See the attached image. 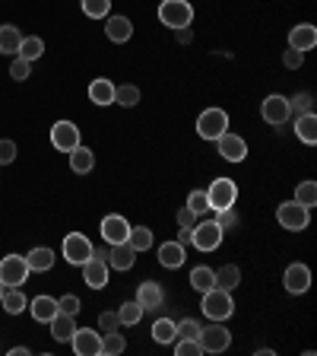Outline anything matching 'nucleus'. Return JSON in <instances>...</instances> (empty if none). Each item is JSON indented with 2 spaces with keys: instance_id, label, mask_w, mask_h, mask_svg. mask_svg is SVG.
Returning <instances> with one entry per match:
<instances>
[{
  "instance_id": "nucleus-1",
  "label": "nucleus",
  "mask_w": 317,
  "mask_h": 356,
  "mask_svg": "<svg viewBox=\"0 0 317 356\" xmlns=\"http://www.w3.org/2000/svg\"><path fill=\"white\" fill-rule=\"evenodd\" d=\"M203 315H207L209 321H229L232 315H235V302H232V293L229 289H207L203 293Z\"/></svg>"
},
{
  "instance_id": "nucleus-2",
  "label": "nucleus",
  "mask_w": 317,
  "mask_h": 356,
  "mask_svg": "<svg viewBox=\"0 0 317 356\" xmlns=\"http://www.w3.org/2000/svg\"><path fill=\"white\" fill-rule=\"evenodd\" d=\"M159 22L169 26L171 32L175 29H187L194 22V7L187 0H162L159 3Z\"/></svg>"
},
{
  "instance_id": "nucleus-3",
  "label": "nucleus",
  "mask_w": 317,
  "mask_h": 356,
  "mask_svg": "<svg viewBox=\"0 0 317 356\" xmlns=\"http://www.w3.org/2000/svg\"><path fill=\"white\" fill-rule=\"evenodd\" d=\"M222 236H225V229L216 220H197V226L191 229V245L197 252H216L222 245Z\"/></svg>"
},
{
  "instance_id": "nucleus-4",
  "label": "nucleus",
  "mask_w": 317,
  "mask_h": 356,
  "mask_svg": "<svg viewBox=\"0 0 317 356\" xmlns=\"http://www.w3.org/2000/svg\"><path fill=\"white\" fill-rule=\"evenodd\" d=\"M225 131H229V111H225V108H207V111H200L197 134L203 137V140H219Z\"/></svg>"
},
{
  "instance_id": "nucleus-5",
  "label": "nucleus",
  "mask_w": 317,
  "mask_h": 356,
  "mask_svg": "<svg viewBox=\"0 0 317 356\" xmlns=\"http://www.w3.org/2000/svg\"><path fill=\"white\" fill-rule=\"evenodd\" d=\"M276 220H280L282 229H289V232H302V229H308L311 210H308V207H302L298 200H286V204H280V207H276Z\"/></svg>"
},
{
  "instance_id": "nucleus-6",
  "label": "nucleus",
  "mask_w": 317,
  "mask_h": 356,
  "mask_svg": "<svg viewBox=\"0 0 317 356\" xmlns=\"http://www.w3.org/2000/svg\"><path fill=\"white\" fill-rule=\"evenodd\" d=\"M200 347H203V353H222V350L232 347V331L222 321H213V325L200 327Z\"/></svg>"
},
{
  "instance_id": "nucleus-7",
  "label": "nucleus",
  "mask_w": 317,
  "mask_h": 356,
  "mask_svg": "<svg viewBox=\"0 0 317 356\" xmlns=\"http://www.w3.org/2000/svg\"><path fill=\"white\" fill-rule=\"evenodd\" d=\"M207 197H209V210H225V207H235L238 200V185L232 178H213V185L207 188Z\"/></svg>"
},
{
  "instance_id": "nucleus-8",
  "label": "nucleus",
  "mask_w": 317,
  "mask_h": 356,
  "mask_svg": "<svg viewBox=\"0 0 317 356\" xmlns=\"http://www.w3.org/2000/svg\"><path fill=\"white\" fill-rule=\"evenodd\" d=\"M29 264H26V258H19V254H7V258H0V280H3V286H22V283L29 280Z\"/></svg>"
},
{
  "instance_id": "nucleus-9",
  "label": "nucleus",
  "mask_w": 317,
  "mask_h": 356,
  "mask_svg": "<svg viewBox=\"0 0 317 356\" xmlns=\"http://www.w3.org/2000/svg\"><path fill=\"white\" fill-rule=\"evenodd\" d=\"M260 115H264L266 124H273V127L286 124V121L292 118V111H289V99H286V96H280V92L266 96L264 102H260Z\"/></svg>"
},
{
  "instance_id": "nucleus-10",
  "label": "nucleus",
  "mask_w": 317,
  "mask_h": 356,
  "mask_svg": "<svg viewBox=\"0 0 317 356\" xmlns=\"http://www.w3.org/2000/svg\"><path fill=\"white\" fill-rule=\"evenodd\" d=\"M51 143H54V149H60V153H70L74 147H80V143H83L80 127H76L74 121H54Z\"/></svg>"
},
{
  "instance_id": "nucleus-11",
  "label": "nucleus",
  "mask_w": 317,
  "mask_h": 356,
  "mask_svg": "<svg viewBox=\"0 0 317 356\" xmlns=\"http://www.w3.org/2000/svg\"><path fill=\"white\" fill-rule=\"evenodd\" d=\"M64 258L67 264H86L89 258H92V242H89L83 232H70V236L64 238Z\"/></svg>"
},
{
  "instance_id": "nucleus-12",
  "label": "nucleus",
  "mask_w": 317,
  "mask_h": 356,
  "mask_svg": "<svg viewBox=\"0 0 317 356\" xmlns=\"http://www.w3.org/2000/svg\"><path fill=\"white\" fill-rule=\"evenodd\" d=\"M216 147H219V156L225 159V163H244L248 159V143H244V137H238V134L225 131L216 140Z\"/></svg>"
},
{
  "instance_id": "nucleus-13",
  "label": "nucleus",
  "mask_w": 317,
  "mask_h": 356,
  "mask_svg": "<svg viewBox=\"0 0 317 356\" xmlns=\"http://www.w3.org/2000/svg\"><path fill=\"white\" fill-rule=\"evenodd\" d=\"M137 302L143 305V312H159L165 305V289L159 280H143L137 286Z\"/></svg>"
},
{
  "instance_id": "nucleus-14",
  "label": "nucleus",
  "mask_w": 317,
  "mask_h": 356,
  "mask_svg": "<svg viewBox=\"0 0 317 356\" xmlns=\"http://www.w3.org/2000/svg\"><path fill=\"white\" fill-rule=\"evenodd\" d=\"M70 343H74L76 356L102 353V334H96V327H76L74 337H70Z\"/></svg>"
},
{
  "instance_id": "nucleus-15",
  "label": "nucleus",
  "mask_w": 317,
  "mask_h": 356,
  "mask_svg": "<svg viewBox=\"0 0 317 356\" xmlns=\"http://www.w3.org/2000/svg\"><path fill=\"white\" fill-rule=\"evenodd\" d=\"M282 283H286V289L292 293V296H302V293H308V289H311V270H308V264H289L286 274H282Z\"/></svg>"
},
{
  "instance_id": "nucleus-16",
  "label": "nucleus",
  "mask_w": 317,
  "mask_h": 356,
  "mask_svg": "<svg viewBox=\"0 0 317 356\" xmlns=\"http://www.w3.org/2000/svg\"><path fill=\"white\" fill-rule=\"evenodd\" d=\"M83 267V283L86 286H92V289H105V283H108V261H102V258H92L86 261V264H80Z\"/></svg>"
},
{
  "instance_id": "nucleus-17",
  "label": "nucleus",
  "mask_w": 317,
  "mask_h": 356,
  "mask_svg": "<svg viewBox=\"0 0 317 356\" xmlns=\"http://www.w3.org/2000/svg\"><path fill=\"white\" fill-rule=\"evenodd\" d=\"M127 232H130V222H127L121 213H108V216L102 220V238H105L108 245L127 242Z\"/></svg>"
},
{
  "instance_id": "nucleus-18",
  "label": "nucleus",
  "mask_w": 317,
  "mask_h": 356,
  "mask_svg": "<svg viewBox=\"0 0 317 356\" xmlns=\"http://www.w3.org/2000/svg\"><path fill=\"white\" fill-rule=\"evenodd\" d=\"M314 44H317V29L311 22L292 26V32H289V48H295V51H311Z\"/></svg>"
},
{
  "instance_id": "nucleus-19",
  "label": "nucleus",
  "mask_w": 317,
  "mask_h": 356,
  "mask_svg": "<svg viewBox=\"0 0 317 356\" xmlns=\"http://www.w3.org/2000/svg\"><path fill=\"white\" fill-rule=\"evenodd\" d=\"M105 35L111 38L114 44H124V42H130V35H133V22L127 19V16H105Z\"/></svg>"
},
{
  "instance_id": "nucleus-20",
  "label": "nucleus",
  "mask_w": 317,
  "mask_h": 356,
  "mask_svg": "<svg viewBox=\"0 0 317 356\" xmlns=\"http://www.w3.org/2000/svg\"><path fill=\"white\" fill-rule=\"evenodd\" d=\"M187 261V252L181 242H162L159 245V264L169 267V270H178V267Z\"/></svg>"
},
{
  "instance_id": "nucleus-21",
  "label": "nucleus",
  "mask_w": 317,
  "mask_h": 356,
  "mask_svg": "<svg viewBox=\"0 0 317 356\" xmlns=\"http://www.w3.org/2000/svg\"><path fill=\"white\" fill-rule=\"evenodd\" d=\"M133 264H137V252H133L127 242H118L108 248V267H114V270H130Z\"/></svg>"
},
{
  "instance_id": "nucleus-22",
  "label": "nucleus",
  "mask_w": 317,
  "mask_h": 356,
  "mask_svg": "<svg viewBox=\"0 0 317 356\" xmlns=\"http://www.w3.org/2000/svg\"><path fill=\"white\" fill-rule=\"evenodd\" d=\"M67 156H70V169H74L76 175H89V172L96 169V149L83 147V143L80 147H74Z\"/></svg>"
},
{
  "instance_id": "nucleus-23",
  "label": "nucleus",
  "mask_w": 317,
  "mask_h": 356,
  "mask_svg": "<svg viewBox=\"0 0 317 356\" xmlns=\"http://www.w3.org/2000/svg\"><path fill=\"white\" fill-rule=\"evenodd\" d=\"M48 327H51V337H54V341L70 343V337H74V331H76V321H74V315H67V312H58V315L48 321Z\"/></svg>"
},
{
  "instance_id": "nucleus-24",
  "label": "nucleus",
  "mask_w": 317,
  "mask_h": 356,
  "mask_svg": "<svg viewBox=\"0 0 317 356\" xmlns=\"http://www.w3.org/2000/svg\"><path fill=\"white\" fill-rule=\"evenodd\" d=\"M26 264H29L32 274H44V270L54 267V252L48 245H38V248H32V252L26 254Z\"/></svg>"
},
{
  "instance_id": "nucleus-25",
  "label": "nucleus",
  "mask_w": 317,
  "mask_h": 356,
  "mask_svg": "<svg viewBox=\"0 0 317 356\" xmlns=\"http://www.w3.org/2000/svg\"><path fill=\"white\" fill-rule=\"evenodd\" d=\"M89 102H96V105H114V83L105 80V76H98V80L89 83Z\"/></svg>"
},
{
  "instance_id": "nucleus-26",
  "label": "nucleus",
  "mask_w": 317,
  "mask_h": 356,
  "mask_svg": "<svg viewBox=\"0 0 317 356\" xmlns=\"http://www.w3.org/2000/svg\"><path fill=\"white\" fill-rule=\"evenodd\" d=\"M295 137L302 143H308V147H314V143H317V118H314V111L295 115Z\"/></svg>"
},
{
  "instance_id": "nucleus-27",
  "label": "nucleus",
  "mask_w": 317,
  "mask_h": 356,
  "mask_svg": "<svg viewBox=\"0 0 317 356\" xmlns=\"http://www.w3.org/2000/svg\"><path fill=\"white\" fill-rule=\"evenodd\" d=\"M29 312H32V318L42 321V325H48V321L58 315V299L54 296H38L29 302Z\"/></svg>"
},
{
  "instance_id": "nucleus-28",
  "label": "nucleus",
  "mask_w": 317,
  "mask_h": 356,
  "mask_svg": "<svg viewBox=\"0 0 317 356\" xmlns=\"http://www.w3.org/2000/svg\"><path fill=\"white\" fill-rule=\"evenodd\" d=\"M0 305H3V312H7V315H19L22 309H29V302H26V296H22V286H7V289H3Z\"/></svg>"
},
{
  "instance_id": "nucleus-29",
  "label": "nucleus",
  "mask_w": 317,
  "mask_h": 356,
  "mask_svg": "<svg viewBox=\"0 0 317 356\" xmlns=\"http://www.w3.org/2000/svg\"><path fill=\"white\" fill-rule=\"evenodd\" d=\"M127 245H130L133 252H149L153 248V229H146V226H130V232H127Z\"/></svg>"
},
{
  "instance_id": "nucleus-30",
  "label": "nucleus",
  "mask_w": 317,
  "mask_h": 356,
  "mask_svg": "<svg viewBox=\"0 0 317 356\" xmlns=\"http://www.w3.org/2000/svg\"><path fill=\"white\" fill-rule=\"evenodd\" d=\"M19 42H22V32L10 22L0 26V54H16L19 51Z\"/></svg>"
},
{
  "instance_id": "nucleus-31",
  "label": "nucleus",
  "mask_w": 317,
  "mask_h": 356,
  "mask_svg": "<svg viewBox=\"0 0 317 356\" xmlns=\"http://www.w3.org/2000/svg\"><path fill=\"white\" fill-rule=\"evenodd\" d=\"M191 286L197 289V293H207V289H213L216 286V270H213V267H207V264L194 267V270H191Z\"/></svg>"
},
{
  "instance_id": "nucleus-32",
  "label": "nucleus",
  "mask_w": 317,
  "mask_h": 356,
  "mask_svg": "<svg viewBox=\"0 0 317 356\" xmlns=\"http://www.w3.org/2000/svg\"><path fill=\"white\" fill-rule=\"evenodd\" d=\"M16 54H19V58H26V60L32 64V60H38V58L44 54V42H42L38 35H22L19 51H16Z\"/></svg>"
},
{
  "instance_id": "nucleus-33",
  "label": "nucleus",
  "mask_w": 317,
  "mask_h": 356,
  "mask_svg": "<svg viewBox=\"0 0 317 356\" xmlns=\"http://www.w3.org/2000/svg\"><path fill=\"white\" fill-rule=\"evenodd\" d=\"M143 305L137 302V299H130V302H121V309H118V318H121V325H127V327H133V325H140L143 321Z\"/></svg>"
},
{
  "instance_id": "nucleus-34",
  "label": "nucleus",
  "mask_w": 317,
  "mask_h": 356,
  "mask_svg": "<svg viewBox=\"0 0 317 356\" xmlns=\"http://www.w3.org/2000/svg\"><path fill=\"white\" fill-rule=\"evenodd\" d=\"M238 283H241V270H238L235 264H222L219 270H216V286L219 289H229L232 293Z\"/></svg>"
},
{
  "instance_id": "nucleus-35",
  "label": "nucleus",
  "mask_w": 317,
  "mask_h": 356,
  "mask_svg": "<svg viewBox=\"0 0 317 356\" xmlns=\"http://www.w3.org/2000/svg\"><path fill=\"white\" fill-rule=\"evenodd\" d=\"M137 102H140V86H133V83L114 86V105H121V108H133Z\"/></svg>"
},
{
  "instance_id": "nucleus-36",
  "label": "nucleus",
  "mask_w": 317,
  "mask_h": 356,
  "mask_svg": "<svg viewBox=\"0 0 317 356\" xmlns=\"http://www.w3.org/2000/svg\"><path fill=\"white\" fill-rule=\"evenodd\" d=\"M124 350H127V341H124V334H121V327L118 331H105V337H102L105 356H118V353H124Z\"/></svg>"
},
{
  "instance_id": "nucleus-37",
  "label": "nucleus",
  "mask_w": 317,
  "mask_h": 356,
  "mask_svg": "<svg viewBox=\"0 0 317 356\" xmlns=\"http://www.w3.org/2000/svg\"><path fill=\"white\" fill-rule=\"evenodd\" d=\"M178 337V327H175V321L171 318H159L153 325V341L155 343H171Z\"/></svg>"
},
{
  "instance_id": "nucleus-38",
  "label": "nucleus",
  "mask_w": 317,
  "mask_h": 356,
  "mask_svg": "<svg viewBox=\"0 0 317 356\" xmlns=\"http://www.w3.org/2000/svg\"><path fill=\"white\" fill-rule=\"evenodd\" d=\"M80 3L89 19H105L111 13V0H80Z\"/></svg>"
},
{
  "instance_id": "nucleus-39",
  "label": "nucleus",
  "mask_w": 317,
  "mask_h": 356,
  "mask_svg": "<svg viewBox=\"0 0 317 356\" xmlns=\"http://www.w3.org/2000/svg\"><path fill=\"white\" fill-rule=\"evenodd\" d=\"M185 207L194 210L197 216H207V213H209V197H207V191H200V188H197V191H191V194H187V204H185Z\"/></svg>"
},
{
  "instance_id": "nucleus-40",
  "label": "nucleus",
  "mask_w": 317,
  "mask_h": 356,
  "mask_svg": "<svg viewBox=\"0 0 317 356\" xmlns=\"http://www.w3.org/2000/svg\"><path fill=\"white\" fill-rule=\"evenodd\" d=\"M292 200H298L302 207L311 210L317 204V185H314V181H302V185L295 188V197H292Z\"/></svg>"
},
{
  "instance_id": "nucleus-41",
  "label": "nucleus",
  "mask_w": 317,
  "mask_h": 356,
  "mask_svg": "<svg viewBox=\"0 0 317 356\" xmlns=\"http://www.w3.org/2000/svg\"><path fill=\"white\" fill-rule=\"evenodd\" d=\"M289 111H292V115L314 111V96H311L308 89H305V92H295V99H289Z\"/></svg>"
},
{
  "instance_id": "nucleus-42",
  "label": "nucleus",
  "mask_w": 317,
  "mask_h": 356,
  "mask_svg": "<svg viewBox=\"0 0 317 356\" xmlns=\"http://www.w3.org/2000/svg\"><path fill=\"white\" fill-rule=\"evenodd\" d=\"M175 353L178 356H200L203 353V347H200V341H194V337H175Z\"/></svg>"
},
{
  "instance_id": "nucleus-43",
  "label": "nucleus",
  "mask_w": 317,
  "mask_h": 356,
  "mask_svg": "<svg viewBox=\"0 0 317 356\" xmlns=\"http://www.w3.org/2000/svg\"><path fill=\"white\" fill-rule=\"evenodd\" d=\"M175 327H178V337H194V341H197L203 325H200L197 318H181V321H175Z\"/></svg>"
},
{
  "instance_id": "nucleus-44",
  "label": "nucleus",
  "mask_w": 317,
  "mask_h": 356,
  "mask_svg": "<svg viewBox=\"0 0 317 356\" xmlns=\"http://www.w3.org/2000/svg\"><path fill=\"white\" fill-rule=\"evenodd\" d=\"M216 222H219L222 229H235L238 222H241V216H238L235 207H225V210H216Z\"/></svg>"
},
{
  "instance_id": "nucleus-45",
  "label": "nucleus",
  "mask_w": 317,
  "mask_h": 356,
  "mask_svg": "<svg viewBox=\"0 0 317 356\" xmlns=\"http://www.w3.org/2000/svg\"><path fill=\"white\" fill-rule=\"evenodd\" d=\"M29 74H32V64L26 58H19V54H16L13 58V64H10V76H13V80H29Z\"/></svg>"
},
{
  "instance_id": "nucleus-46",
  "label": "nucleus",
  "mask_w": 317,
  "mask_h": 356,
  "mask_svg": "<svg viewBox=\"0 0 317 356\" xmlns=\"http://www.w3.org/2000/svg\"><path fill=\"white\" fill-rule=\"evenodd\" d=\"M80 309H83V305H80V299H76L74 293L58 299V312H67V315H74V318H76V315H80Z\"/></svg>"
},
{
  "instance_id": "nucleus-47",
  "label": "nucleus",
  "mask_w": 317,
  "mask_h": 356,
  "mask_svg": "<svg viewBox=\"0 0 317 356\" xmlns=\"http://www.w3.org/2000/svg\"><path fill=\"white\" fill-rule=\"evenodd\" d=\"M118 327H121L118 312H102L98 315V331H118Z\"/></svg>"
},
{
  "instance_id": "nucleus-48",
  "label": "nucleus",
  "mask_w": 317,
  "mask_h": 356,
  "mask_svg": "<svg viewBox=\"0 0 317 356\" xmlns=\"http://www.w3.org/2000/svg\"><path fill=\"white\" fill-rule=\"evenodd\" d=\"M282 64H286L289 70H298V67L305 64V51H295V48H289V51L282 54Z\"/></svg>"
},
{
  "instance_id": "nucleus-49",
  "label": "nucleus",
  "mask_w": 317,
  "mask_h": 356,
  "mask_svg": "<svg viewBox=\"0 0 317 356\" xmlns=\"http://www.w3.org/2000/svg\"><path fill=\"white\" fill-rule=\"evenodd\" d=\"M197 220H200V216L194 213V210H187V207L178 210V226H181V229H194V226H197Z\"/></svg>"
},
{
  "instance_id": "nucleus-50",
  "label": "nucleus",
  "mask_w": 317,
  "mask_h": 356,
  "mask_svg": "<svg viewBox=\"0 0 317 356\" xmlns=\"http://www.w3.org/2000/svg\"><path fill=\"white\" fill-rule=\"evenodd\" d=\"M16 159V143L13 140H0V165H10Z\"/></svg>"
},
{
  "instance_id": "nucleus-51",
  "label": "nucleus",
  "mask_w": 317,
  "mask_h": 356,
  "mask_svg": "<svg viewBox=\"0 0 317 356\" xmlns=\"http://www.w3.org/2000/svg\"><path fill=\"white\" fill-rule=\"evenodd\" d=\"M175 38H178V44H191L194 42V29L187 26V29H175Z\"/></svg>"
},
{
  "instance_id": "nucleus-52",
  "label": "nucleus",
  "mask_w": 317,
  "mask_h": 356,
  "mask_svg": "<svg viewBox=\"0 0 317 356\" xmlns=\"http://www.w3.org/2000/svg\"><path fill=\"white\" fill-rule=\"evenodd\" d=\"M175 242H181V245H191V229H181L178 232V238Z\"/></svg>"
},
{
  "instance_id": "nucleus-53",
  "label": "nucleus",
  "mask_w": 317,
  "mask_h": 356,
  "mask_svg": "<svg viewBox=\"0 0 317 356\" xmlns=\"http://www.w3.org/2000/svg\"><path fill=\"white\" fill-rule=\"evenodd\" d=\"M10 356H29V347H13L10 350Z\"/></svg>"
},
{
  "instance_id": "nucleus-54",
  "label": "nucleus",
  "mask_w": 317,
  "mask_h": 356,
  "mask_svg": "<svg viewBox=\"0 0 317 356\" xmlns=\"http://www.w3.org/2000/svg\"><path fill=\"white\" fill-rule=\"evenodd\" d=\"M3 289H7V286H3V280H0V299H3Z\"/></svg>"
}]
</instances>
